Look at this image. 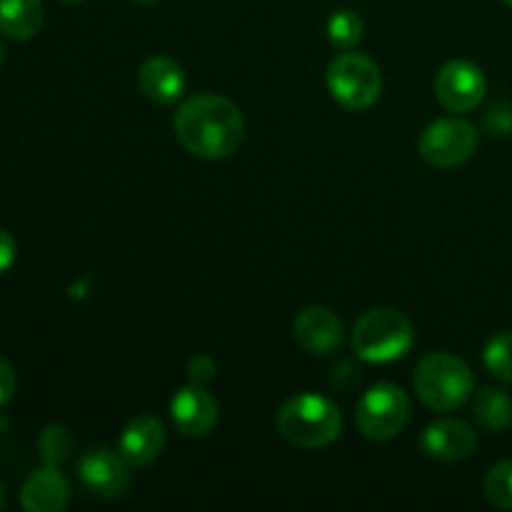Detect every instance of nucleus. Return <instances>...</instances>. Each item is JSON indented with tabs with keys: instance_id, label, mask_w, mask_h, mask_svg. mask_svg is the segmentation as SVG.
Wrapping results in <instances>:
<instances>
[{
	"instance_id": "f257e3e1",
	"label": "nucleus",
	"mask_w": 512,
	"mask_h": 512,
	"mask_svg": "<svg viewBox=\"0 0 512 512\" xmlns=\"http://www.w3.org/2000/svg\"><path fill=\"white\" fill-rule=\"evenodd\" d=\"M173 128L180 145L205 160L228 158L245 138V120L238 105L213 93L193 95L180 103Z\"/></svg>"
},
{
	"instance_id": "f03ea898",
	"label": "nucleus",
	"mask_w": 512,
	"mask_h": 512,
	"mask_svg": "<svg viewBox=\"0 0 512 512\" xmlns=\"http://www.w3.org/2000/svg\"><path fill=\"white\" fill-rule=\"evenodd\" d=\"M413 385L425 408L433 413H450L468 403L475 388V378L463 358L438 350L420 360L415 368Z\"/></svg>"
},
{
	"instance_id": "7ed1b4c3",
	"label": "nucleus",
	"mask_w": 512,
	"mask_h": 512,
	"mask_svg": "<svg viewBox=\"0 0 512 512\" xmlns=\"http://www.w3.org/2000/svg\"><path fill=\"white\" fill-rule=\"evenodd\" d=\"M278 433L298 448H325L335 443L343 428L340 408L333 400L315 393H298L278 410Z\"/></svg>"
},
{
	"instance_id": "20e7f679",
	"label": "nucleus",
	"mask_w": 512,
	"mask_h": 512,
	"mask_svg": "<svg viewBox=\"0 0 512 512\" xmlns=\"http://www.w3.org/2000/svg\"><path fill=\"white\" fill-rule=\"evenodd\" d=\"M415 343L413 323L400 310L375 308L368 310L355 323L350 345L365 363H393L403 358Z\"/></svg>"
},
{
	"instance_id": "39448f33",
	"label": "nucleus",
	"mask_w": 512,
	"mask_h": 512,
	"mask_svg": "<svg viewBox=\"0 0 512 512\" xmlns=\"http://www.w3.org/2000/svg\"><path fill=\"white\" fill-rule=\"evenodd\" d=\"M410 413H413V403L400 385L378 383L358 400L355 425L368 440L385 443L403 433Z\"/></svg>"
},
{
	"instance_id": "423d86ee",
	"label": "nucleus",
	"mask_w": 512,
	"mask_h": 512,
	"mask_svg": "<svg viewBox=\"0 0 512 512\" xmlns=\"http://www.w3.org/2000/svg\"><path fill=\"white\" fill-rule=\"evenodd\" d=\"M328 90L343 108L368 110L378 103L383 90V75L380 68L363 53H340L328 65Z\"/></svg>"
},
{
	"instance_id": "0eeeda50",
	"label": "nucleus",
	"mask_w": 512,
	"mask_h": 512,
	"mask_svg": "<svg viewBox=\"0 0 512 512\" xmlns=\"http://www.w3.org/2000/svg\"><path fill=\"white\" fill-rule=\"evenodd\" d=\"M480 143L478 128L463 118H440L420 133L418 150L435 168H458L468 163Z\"/></svg>"
},
{
	"instance_id": "6e6552de",
	"label": "nucleus",
	"mask_w": 512,
	"mask_h": 512,
	"mask_svg": "<svg viewBox=\"0 0 512 512\" xmlns=\"http://www.w3.org/2000/svg\"><path fill=\"white\" fill-rule=\"evenodd\" d=\"M485 90H488V80L483 70L470 60H450L435 78V95L440 105L453 113H468L478 108L485 98Z\"/></svg>"
},
{
	"instance_id": "1a4fd4ad",
	"label": "nucleus",
	"mask_w": 512,
	"mask_h": 512,
	"mask_svg": "<svg viewBox=\"0 0 512 512\" xmlns=\"http://www.w3.org/2000/svg\"><path fill=\"white\" fill-rule=\"evenodd\" d=\"M130 468L133 465L110 448H93L80 458L78 473L85 488L100 498H118L130 485Z\"/></svg>"
},
{
	"instance_id": "9d476101",
	"label": "nucleus",
	"mask_w": 512,
	"mask_h": 512,
	"mask_svg": "<svg viewBox=\"0 0 512 512\" xmlns=\"http://www.w3.org/2000/svg\"><path fill=\"white\" fill-rule=\"evenodd\" d=\"M170 415L173 423L185 438H205L213 433L218 423V403L205 390V385L190 383L188 388L178 390L170 400Z\"/></svg>"
},
{
	"instance_id": "9b49d317",
	"label": "nucleus",
	"mask_w": 512,
	"mask_h": 512,
	"mask_svg": "<svg viewBox=\"0 0 512 512\" xmlns=\"http://www.w3.org/2000/svg\"><path fill=\"white\" fill-rule=\"evenodd\" d=\"M293 335L308 353L328 355L343 345L345 330L338 315L323 305H313L293 320Z\"/></svg>"
},
{
	"instance_id": "f8f14e48",
	"label": "nucleus",
	"mask_w": 512,
	"mask_h": 512,
	"mask_svg": "<svg viewBox=\"0 0 512 512\" xmlns=\"http://www.w3.org/2000/svg\"><path fill=\"white\" fill-rule=\"evenodd\" d=\"M475 445H478V435L463 420H438V423L428 425L420 435V448L428 458L433 460H445V463H453V460H463L468 455H473Z\"/></svg>"
},
{
	"instance_id": "ddd939ff",
	"label": "nucleus",
	"mask_w": 512,
	"mask_h": 512,
	"mask_svg": "<svg viewBox=\"0 0 512 512\" xmlns=\"http://www.w3.org/2000/svg\"><path fill=\"white\" fill-rule=\"evenodd\" d=\"M138 85L145 93V98H150L153 103L173 105L183 98L188 80H185L183 68L173 58L153 55V58H148L140 65Z\"/></svg>"
},
{
	"instance_id": "4468645a",
	"label": "nucleus",
	"mask_w": 512,
	"mask_h": 512,
	"mask_svg": "<svg viewBox=\"0 0 512 512\" xmlns=\"http://www.w3.org/2000/svg\"><path fill=\"white\" fill-rule=\"evenodd\" d=\"M70 503V483L55 465L35 470L20 490V505L28 512H63Z\"/></svg>"
},
{
	"instance_id": "2eb2a0df",
	"label": "nucleus",
	"mask_w": 512,
	"mask_h": 512,
	"mask_svg": "<svg viewBox=\"0 0 512 512\" xmlns=\"http://www.w3.org/2000/svg\"><path fill=\"white\" fill-rule=\"evenodd\" d=\"M165 448V428L153 415H138L120 433V453L133 468L153 463Z\"/></svg>"
},
{
	"instance_id": "dca6fc26",
	"label": "nucleus",
	"mask_w": 512,
	"mask_h": 512,
	"mask_svg": "<svg viewBox=\"0 0 512 512\" xmlns=\"http://www.w3.org/2000/svg\"><path fill=\"white\" fill-rule=\"evenodd\" d=\"M40 0H0V33L10 40H30L43 28Z\"/></svg>"
},
{
	"instance_id": "f3484780",
	"label": "nucleus",
	"mask_w": 512,
	"mask_h": 512,
	"mask_svg": "<svg viewBox=\"0 0 512 512\" xmlns=\"http://www.w3.org/2000/svg\"><path fill=\"white\" fill-rule=\"evenodd\" d=\"M475 418L488 433H503L512 425V398L498 388H483L475 395Z\"/></svg>"
},
{
	"instance_id": "a211bd4d",
	"label": "nucleus",
	"mask_w": 512,
	"mask_h": 512,
	"mask_svg": "<svg viewBox=\"0 0 512 512\" xmlns=\"http://www.w3.org/2000/svg\"><path fill=\"white\" fill-rule=\"evenodd\" d=\"M328 38L335 48L353 50L363 38V20L355 10H335L328 20Z\"/></svg>"
},
{
	"instance_id": "6ab92c4d",
	"label": "nucleus",
	"mask_w": 512,
	"mask_h": 512,
	"mask_svg": "<svg viewBox=\"0 0 512 512\" xmlns=\"http://www.w3.org/2000/svg\"><path fill=\"white\" fill-rule=\"evenodd\" d=\"M485 368L493 378L512 385V333H498L485 345Z\"/></svg>"
},
{
	"instance_id": "aec40b11",
	"label": "nucleus",
	"mask_w": 512,
	"mask_h": 512,
	"mask_svg": "<svg viewBox=\"0 0 512 512\" xmlns=\"http://www.w3.org/2000/svg\"><path fill=\"white\" fill-rule=\"evenodd\" d=\"M483 490L495 510H512V460H503L490 470Z\"/></svg>"
},
{
	"instance_id": "412c9836",
	"label": "nucleus",
	"mask_w": 512,
	"mask_h": 512,
	"mask_svg": "<svg viewBox=\"0 0 512 512\" xmlns=\"http://www.w3.org/2000/svg\"><path fill=\"white\" fill-rule=\"evenodd\" d=\"M38 450L45 465H55V468H58L60 463H65V460L70 458L73 438H70V433L63 428V425H48V428L40 433Z\"/></svg>"
},
{
	"instance_id": "4be33fe9",
	"label": "nucleus",
	"mask_w": 512,
	"mask_h": 512,
	"mask_svg": "<svg viewBox=\"0 0 512 512\" xmlns=\"http://www.w3.org/2000/svg\"><path fill=\"white\" fill-rule=\"evenodd\" d=\"M215 373H218V365L210 355H195L188 363V378L190 383L195 385H208L215 380Z\"/></svg>"
},
{
	"instance_id": "5701e85b",
	"label": "nucleus",
	"mask_w": 512,
	"mask_h": 512,
	"mask_svg": "<svg viewBox=\"0 0 512 512\" xmlns=\"http://www.w3.org/2000/svg\"><path fill=\"white\" fill-rule=\"evenodd\" d=\"M15 390H18V378H15L13 365L5 358H0V408L13 400Z\"/></svg>"
},
{
	"instance_id": "b1692460",
	"label": "nucleus",
	"mask_w": 512,
	"mask_h": 512,
	"mask_svg": "<svg viewBox=\"0 0 512 512\" xmlns=\"http://www.w3.org/2000/svg\"><path fill=\"white\" fill-rule=\"evenodd\" d=\"M15 255H18V245H15V238L8 233V230L0 228V275H5L10 268H13Z\"/></svg>"
},
{
	"instance_id": "393cba45",
	"label": "nucleus",
	"mask_w": 512,
	"mask_h": 512,
	"mask_svg": "<svg viewBox=\"0 0 512 512\" xmlns=\"http://www.w3.org/2000/svg\"><path fill=\"white\" fill-rule=\"evenodd\" d=\"M3 60H5V45L0 43V65H3Z\"/></svg>"
},
{
	"instance_id": "a878e982",
	"label": "nucleus",
	"mask_w": 512,
	"mask_h": 512,
	"mask_svg": "<svg viewBox=\"0 0 512 512\" xmlns=\"http://www.w3.org/2000/svg\"><path fill=\"white\" fill-rule=\"evenodd\" d=\"M138 3H145V5H153V3H158V0H138Z\"/></svg>"
},
{
	"instance_id": "bb28decb",
	"label": "nucleus",
	"mask_w": 512,
	"mask_h": 512,
	"mask_svg": "<svg viewBox=\"0 0 512 512\" xmlns=\"http://www.w3.org/2000/svg\"><path fill=\"white\" fill-rule=\"evenodd\" d=\"M65 3H85V0H65Z\"/></svg>"
},
{
	"instance_id": "cd10ccee",
	"label": "nucleus",
	"mask_w": 512,
	"mask_h": 512,
	"mask_svg": "<svg viewBox=\"0 0 512 512\" xmlns=\"http://www.w3.org/2000/svg\"><path fill=\"white\" fill-rule=\"evenodd\" d=\"M0 505H3V490H0Z\"/></svg>"
},
{
	"instance_id": "c85d7f7f",
	"label": "nucleus",
	"mask_w": 512,
	"mask_h": 512,
	"mask_svg": "<svg viewBox=\"0 0 512 512\" xmlns=\"http://www.w3.org/2000/svg\"><path fill=\"white\" fill-rule=\"evenodd\" d=\"M503 3H508V5H512V0H503Z\"/></svg>"
}]
</instances>
